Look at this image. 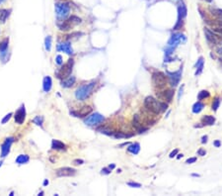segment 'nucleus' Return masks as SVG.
Masks as SVG:
<instances>
[{
    "mask_svg": "<svg viewBox=\"0 0 222 196\" xmlns=\"http://www.w3.org/2000/svg\"><path fill=\"white\" fill-rule=\"evenodd\" d=\"M203 65H205V62H203V58H200L199 59L198 63H195V66L198 67L196 69V71H195V76H199V74H200L202 72V69H203Z\"/></svg>",
    "mask_w": 222,
    "mask_h": 196,
    "instance_id": "obj_28",
    "label": "nucleus"
},
{
    "mask_svg": "<svg viewBox=\"0 0 222 196\" xmlns=\"http://www.w3.org/2000/svg\"><path fill=\"white\" fill-rule=\"evenodd\" d=\"M203 108H205V104L202 103L200 101H198V102L195 103L194 106H192V112H194L195 114H199L202 111Z\"/></svg>",
    "mask_w": 222,
    "mask_h": 196,
    "instance_id": "obj_27",
    "label": "nucleus"
},
{
    "mask_svg": "<svg viewBox=\"0 0 222 196\" xmlns=\"http://www.w3.org/2000/svg\"><path fill=\"white\" fill-rule=\"evenodd\" d=\"M75 81H76V77L73 76H70L67 78H64L61 81V86L64 87V88H69L71 86H73V84L75 83Z\"/></svg>",
    "mask_w": 222,
    "mask_h": 196,
    "instance_id": "obj_18",
    "label": "nucleus"
},
{
    "mask_svg": "<svg viewBox=\"0 0 222 196\" xmlns=\"http://www.w3.org/2000/svg\"><path fill=\"white\" fill-rule=\"evenodd\" d=\"M152 81L153 84L158 88H163L166 86L168 82V77L166 74H164L161 71H157L152 74Z\"/></svg>",
    "mask_w": 222,
    "mask_h": 196,
    "instance_id": "obj_5",
    "label": "nucleus"
},
{
    "mask_svg": "<svg viewBox=\"0 0 222 196\" xmlns=\"http://www.w3.org/2000/svg\"><path fill=\"white\" fill-rule=\"evenodd\" d=\"M108 167H109V169H110L111 170H112V169H114V167H116V165H114V163H112V165H110Z\"/></svg>",
    "mask_w": 222,
    "mask_h": 196,
    "instance_id": "obj_49",
    "label": "nucleus"
},
{
    "mask_svg": "<svg viewBox=\"0 0 222 196\" xmlns=\"http://www.w3.org/2000/svg\"><path fill=\"white\" fill-rule=\"evenodd\" d=\"M52 87V80L49 76H45L42 80V89L45 92H49Z\"/></svg>",
    "mask_w": 222,
    "mask_h": 196,
    "instance_id": "obj_19",
    "label": "nucleus"
},
{
    "mask_svg": "<svg viewBox=\"0 0 222 196\" xmlns=\"http://www.w3.org/2000/svg\"><path fill=\"white\" fill-rule=\"evenodd\" d=\"M52 149H55V151H64V149H66V146L65 144H63L62 142H60L58 140H52Z\"/></svg>",
    "mask_w": 222,
    "mask_h": 196,
    "instance_id": "obj_21",
    "label": "nucleus"
},
{
    "mask_svg": "<svg viewBox=\"0 0 222 196\" xmlns=\"http://www.w3.org/2000/svg\"><path fill=\"white\" fill-rule=\"evenodd\" d=\"M57 27H58V29L60 31H68L72 28V24H71L68 20H66V21L62 20L61 22L57 23Z\"/></svg>",
    "mask_w": 222,
    "mask_h": 196,
    "instance_id": "obj_22",
    "label": "nucleus"
},
{
    "mask_svg": "<svg viewBox=\"0 0 222 196\" xmlns=\"http://www.w3.org/2000/svg\"><path fill=\"white\" fill-rule=\"evenodd\" d=\"M112 136H114L117 139H120V138H130L132 136V135L131 134H124V133H123V132H113Z\"/></svg>",
    "mask_w": 222,
    "mask_h": 196,
    "instance_id": "obj_29",
    "label": "nucleus"
},
{
    "mask_svg": "<svg viewBox=\"0 0 222 196\" xmlns=\"http://www.w3.org/2000/svg\"><path fill=\"white\" fill-rule=\"evenodd\" d=\"M192 176H198V177H199V174H196V173H194V174H192Z\"/></svg>",
    "mask_w": 222,
    "mask_h": 196,
    "instance_id": "obj_54",
    "label": "nucleus"
},
{
    "mask_svg": "<svg viewBox=\"0 0 222 196\" xmlns=\"http://www.w3.org/2000/svg\"><path fill=\"white\" fill-rule=\"evenodd\" d=\"M211 29H212V31L214 32V33L222 35V27H215V28H211Z\"/></svg>",
    "mask_w": 222,
    "mask_h": 196,
    "instance_id": "obj_39",
    "label": "nucleus"
},
{
    "mask_svg": "<svg viewBox=\"0 0 222 196\" xmlns=\"http://www.w3.org/2000/svg\"><path fill=\"white\" fill-rule=\"evenodd\" d=\"M55 63H57V65H62V56H60V55H57L56 56V58H55Z\"/></svg>",
    "mask_w": 222,
    "mask_h": 196,
    "instance_id": "obj_40",
    "label": "nucleus"
},
{
    "mask_svg": "<svg viewBox=\"0 0 222 196\" xmlns=\"http://www.w3.org/2000/svg\"><path fill=\"white\" fill-rule=\"evenodd\" d=\"M15 141V139L13 137H9V138H6L5 141L2 143L1 145V156L2 158H5L9 155L10 153V149H11V146L12 144Z\"/></svg>",
    "mask_w": 222,
    "mask_h": 196,
    "instance_id": "obj_10",
    "label": "nucleus"
},
{
    "mask_svg": "<svg viewBox=\"0 0 222 196\" xmlns=\"http://www.w3.org/2000/svg\"><path fill=\"white\" fill-rule=\"evenodd\" d=\"M42 184H44V186H46V185H48V179H45L44 180V183H42Z\"/></svg>",
    "mask_w": 222,
    "mask_h": 196,
    "instance_id": "obj_51",
    "label": "nucleus"
},
{
    "mask_svg": "<svg viewBox=\"0 0 222 196\" xmlns=\"http://www.w3.org/2000/svg\"><path fill=\"white\" fill-rule=\"evenodd\" d=\"M182 76V69H180L178 71H175V72H170V71H167V77L168 80H169L170 84L173 87H176L177 84L179 83V81L181 79Z\"/></svg>",
    "mask_w": 222,
    "mask_h": 196,
    "instance_id": "obj_8",
    "label": "nucleus"
},
{
    "mask_svg": "<svg viewBox=\"0 0 222 196\" xmlns=\"http://www.w3.org/2000/svg\"><path fill=\"white\" fill-rule=\"evenodd\" d=\"M198 155L199 156H205L206 155V151H205V149H199V151H198Z\"/></svg>",
    "mask_w": 222,
    "mask_h": 196,
    "instance_id": "obj_45",
    "label": "nucleus"
},
{
    "mask_svg": "<svg viewBox=\"0 0 222 196\" xmlns=\"http://www.w3.org/2000/svg\"><path fill=\"white\" fill-rule=\"evenodd\" d=\"M202 123L203 125H206V126H211V125H213L215 123V118H214L213 116H210V115H205L203 116L202 118Z\"/></svg>",
    "mask_w": 222,
    "mask_h": 196,
    "instance_id": "obj_26",
    "label": "nucleus"
},
{
    "mask_svg": "<svg viewBox=\"0 0 222 196\" xmlns=\"http://www.w3.org/2000/svg\"><path fill=\"white\" fill-rule=\"evenodd\" d=\"M0 3H1V2H0Z\"/></svg>",
    "mask_w": 222,
    "mask_h": 196,
    "instance_id": "obj_59",
    "label": "nucleus"
},
{
    "mask_svg": "<svg viewBox=\"0 0 222 196\" xmlns=\"http://www.w3.org/2000/svg\"><path fill=\"white\" fill-rule=\"evenodd\" d=\"M214 147H216V148H219L220 146H221V142L219 141V140H216L215 142H214Z\"/></svg>",
    "mask_w": 222,
    "mask_h": 196,
    "instance_id": "obj_47",
    "label": "nucleus"
},
{
    "mask_svg": "<svg viewBox=\"0 0 222 196\" xmlns=\"http://www.w3.org/2000/svg\"><path fill=\"white\" fill-rule=\"evenodd\" d=\"M84 163V160L81 159H76L73 160V165H83Z\"/></svg>",
    "mask_w": 222,
    "mask_h": 196,
    "instance_id": "obj_38",
    "label": "nucleus"
},
{
    "mask_svg": "<svg viewBox=\"0 0 222 196\" xmlns=\"http://www.w3.org/2000/svg\"><path fill=\"white\" fill-rule=\"evenodd\" d=\"M217 53H218V55H219V56H222V48H219V49L217 50Z\"/></svg>",
    "mask_w": 222,
    "mask_h": 196,
    "instance_id": "obj_50",
    "label": "nucleus"
},
{
    "mask_svg": "<svg viewBox=\"0 0 222 196\" xmlns=\"http://www.w3.org/2000/svg\"><path fill=\"white\" fill-rule=\"evenodd\" d=\"M181 158H183V154H179L178 156H177V159H180Z\"/></svg>",
    "mask_w": 222,
    "mask_h": 196,
    "instance_id": "obj_52",
    "label": "nucleus"
},
{
    "mask_svg": "<svg viewBox=\"0 0 222 196\" xmlns=\"http://www.w3.org/2000/svg\"><path fill=\"white\" fill-rule=\"evenodd\" d=\"M187 13H188V10H187V7L184 4V3H180L178 6V19H184L187 16Z\"/></svg>",
    "mask_w": 222,
    "mask_h": 196,
    "instance_id": "obj_20",
    "label": "nucleus"
},
{
    "mask_svg": "<svg viewBox=\"0 0 222 196\" xmlns=\"http://www.w3.org/2000/svg\"><path fill=\"white\" fill-rule=\"evenodd\" d=\"M55 174L58 177H70L74 176L76 174V169H72V167H60V169L55 170Z\"/></svg>",
    "mask_w": 222,
    "mask_h": 196,
    "instance_id": "obj_9",
    "label": "nucleus"
},
{
    "mask_svg": "<svg viewBox=\"0 0 222 196\" xmlns=\"http://www.w3.org/2000/svg\"><path fill=\"white\" fill-rule=\"evenodd\" d=\"M132 125H133V127L138 131V133H143L144 131L147 130V128H144L142 126L141 121H140V117H139L138 115H134L133 121H132Z\"/></svg>",
    "mask_w": 222,
    "mask_h": 196,
    "instance_id": "obj_16",
    "label": "nucleus"
},
{
    "mask_svg": "<svg viewBox=\"0 0 222 196\" xmlns=\"http://www.w3.org/2000/svg\"><path fill=\"white\" fill-rule=\"evenodd\" d=\"M45 48L48 52H51L52 50V37L51 36H48L45 39Z\"/></svg>",
    "mask_w": 222,
    "mask_h": 196,
    "instance_id": "obj_31",
    "label": "nucleus"
},
{
    "mask_svg": "<svg viewBox=\"0 0 222 196\" xmlns=\"http://www.w3.org/2000/svg\"><path fill=\"white\" fill-rule=\"evenodd\" d=\"M139 151H140V145L138 143H133V144H130L127 148V152L130 153L132 155H137Z\"/></svg>",
    "mask_w": 222,
    "mask_h": 196,
    "instance_id": "obj_23",
    "label": "nucleus"
},
{
    "mask_svg": "<svg viewBox=\"0 0 222 196\" xmlns=\"http://www.w3.org/2000/svg\"><path fill=\"white\" fill-rule=\"evenodd\" d=\"M14 195V192L12 191V192H10V196H13Z\"/></svg>",
    "mask_w": 222,
    "mask_h": 196,
    "instance_id": "obj_56",
    "label": "nucleus"
},
{
    "mask_svg": "<svg viewBox=\"0 0 222 196\" xmlns=\"http://www.w3.org/2000/svg\"><path fill=\"white\" fill-rule=\"evenodd\" d=\"M57 51H62L66 53L67 55H72L73 53V50L69 42H63L61 44H59L57 46Z\"/></svg>",
    "mask_w": 222,
    "mask_h": 196,
    "instance_id": "obj_15",
    "label": "nucleus"
},
{
    "mask_svg": "<svg viewBox=\"0 0 222 196\" xmlns=\"http://www.w3.org/2000/svg\"><path fill=\"white\" fill-rule=\"evenodd\" d=\"M196 162V158H189L186 160V163H188V165H191V163H194Z\"/></svg>",
    "mask_w": 222,
    "mask_h": 196,
    "instance_id": "obj_44",
    "label": "nucleus"
},
{
    "mask_svg": "<svg viewBox=\"0 0 222 196\" xmlns=\"http://www.w3.org/2000/svg\"><path fill=\"white\" fill-rule=\"evenodd\" d=\"M205 1H206V2H211V1H212V0H205Z\"/></svg>",
    "mask_w": 222,
    "mask_h": 196,
    "instance_id": "obj_57",
    "label": "nucleus"
},
{
    "mask_svg": "<svg viewBox=\"0 0 222 196\" xmlns=\"http://www.w3.org/2000/svg\"><path fill=\"white\" fill-rule=\"evenodd\" d=\"M12 115H13V113H8V114H7V115H5V116H4V118H3V119L1 120V124H2V125L6 124L10 119H11Z\"/></svg>",
    "mask_w": 222,
    "mask_h": 196,
    "instance_id": "obj_37",
    "label": "nucleus"
},
{
    "mask_svg": "<svg viewBox=\"0 0 222 196\" xmlns=\"http://www.w3.org/2000/svg\"><path fill=\"white\" fill-rule=\"evenodd\" d=\"M207 139H208V137H207V136H203L202 138V144H205V143H207Z\"/></svg>",
    "mask_w": 222,
    "mask_h": 196,
    "instance_id": "obj_48",
    "label": "nucleus"
},
{
    "mask_svg": "<svg viewBox=\"0 0 222 196\" xmlns=\"http://www.w3.org/2000/svg\"><path fill=\"white\" fill-rule=\"evenodd\" d=\"M68 21L69 22L72 24V26L73 25H77V24H80L81 23V18H79V17H77V16H75V15H72L71 17H69V19H68Z\"/></svg>",
    "mask_w": 222,
    "mask_h": 196,
    "instance_id": "obj_33",
    "label": "nucleus"
},
{
    "mask_svg": "<svg viewBox=\"0 0 222 196\" xmlns=\"http://www.w3.org/2000/svg\"><path fill=\"white\" fill-rule=\"evenodd\" d=\"M111 172H112V170H111L109 167H104V169L101 170V173L102 174H110Z\"/></svg>",
    "mask_w": 222,
    "mask_h": 196,
    "instance_id": "obj_42",
    "label": "nucleus"
},
{
    "mask_svg": "<svg viewBox=\"0 0 222 196\" xmlns=\"http://www.w3.org/2000/svg\"><path fill=\"white\" fill-rule=\"evenodd\" d=\"M182 40L186 41L185 36L183 34H181V33L173 34L171 36L169 42H168V46H170V47H176L177 45H179L182 42Z\"/></svg>",
    "mask_w": 222,
    "mask_h": 196,
    "instance_id": "obj_13",
    "label": "nucleus"
},
{
    "mask_svg": "<svg viewBox=\"0 0 222 196\" xmlns=\"http://www.w3.org/2000/svg\"><path fill=\"white\" fill-rule=\"evenodd\" d=\"M96 84L97 83L95 81H92V82L80 85L76 89V91H75V97H76L77 100L84 101L87 98L90 97V95L93 93V91H94V89L96 87Z\"/></svg>",
    "mask_w": 222,
    "mask_h": 196,
    "instance_id": "obj_1",
    "label": "nucleus"
},
{
    "mask_svg": "<svg viewBox=\"0 0 222 196\" xmlns=\"http://www.w3.org/2000/svg\"><path fill=\"white\" fill-rule=\"evenodd\" d=\"M178 153H179V149H174V151H173V152H172V153H171V154L169 155V158H170V159H173V158H174V156H176V155L178 154Z\"/></svg>",
    "mask_w": 222,
    "mask_h": 196,
    "instance_id": "obj_46",
    "label": "nucleus"
},
{
    "mask_svg": "<svg viewBox=\"0 0 222 196\" xmlns=\"http://www.w3.org/2000/svg\"><path fill=\"white\" fill-rule=\"evenodd\" d=\"M127 185H128V186L136 187V188H138V187H140V186H141V184H140V183H136V182H127Z\"/></svg>",
    "mask_w": 222,
    "mask_h": 196,
    "instance_id": "obj_43",
    "label": "nucleus"
},
{
    "mask_svg": "<svg viewBox=\"0 0 222 196\" xmlns=\"http://www.w3.org/2000/svg\"><path fill=\"white\" fill-rule=\"evenodd\" d=\"M3 1H4V0H0V2H3Z\"/></svg>",
    "mask_w": 222,
    "mask_h": 196,
    "instance_id": "obj_58",
    "label": "nucleus"
},
{
    "mask_svg": "<svg viewBox=\"0 0 222 196\" xmlns=\"http://www.w3.org/2000/svg\"><path fill=\"white\" fill-rule=\"evenodd\" d=\"M33 122L37 125V126H40V127H42V123H44V117L42 116H36L35 118L33 119Z\"/></svg>",
    "mask_w": 222,
    "mask_h": 196,
    "instance_id": "obj_34",
    "label": "nucleus"
},
{
    "mask_svg": "<svg viewBox=\"0 0 222 196\" xmlns=\"http://www.w3.org/2000/svg\"><path fill=\"white\" fill-rule=\"evenodd\" d=\"M10 12H11V10H8V9L0 10V23L4 24L6 22V20L8 19V17L10 16Z\"/></svg>",
    "mask_w": 222,
    "mask_h": 196,
    "instance_id": "obj_24",
    "label": "nucleus"
},
{
    "mask_svg": "<svg viewBox=\"0 0 222 196\" xmlns=\"http://www.w3.org/2000/svg\"><path fill=\"white\" fill-rule=\"evenodd\" d=\"M8 45H9L8 38L4 39V40L0 43V58L3 60V63L7 62V50H8Z\"/></svg>",
    "mask_w": 222,
    "mask_h": 196,
    "instance_id": "obj_12",
    "label": "nucleus"
},
{
    "mask_svg": "<svg viewBox=\"0 0 222 196\" xmlns=\"http://www.w3.org/2000/svg\"><path fill=\"white\" fill-rule=\"evenodd\" d=\"M92 112V107L91 106H83L82 107V108L80 109V110H78V111H72V112H70V114H72L73 116H75V117H85V116H87V115H89V114H90Z\"/></svg>",
    "mask_w": 222,
    "mask_h": 196,
    "instance_id": "obj_14",
    "label": "nucleus"
},
{
    "mask_svg": "<svg viewBox=\"0 0 222 196\" xmlns=\"http://www.w3.org/2000/svg\"><path fill=\"white\" fill-rule=\"evenodd\" d=\"M205 34L210 44L212 45H222V35L214 33L213 31H210L209 29H205Z\"/></svg>",
    "mask_w": 222,
    "mask_h": 196,
    "instance_id": "obj_7",
    "label": "nucleus"
},
{
    "mask_svg": "<svg viewBox=\"0 0 222 196\" xmlns=\"http://www.w3.org/2000/svg\"><path fill=\"white\" fill-rule=\"evenodd\" d=\"M74 65V60L73 59H69L67 60V63L64 65L61 69H60L58 71L56 72V76L58 78H61V79H64V78H67L68 76H71V72H72V67Z\"/></svg>",
    "mask_w": 222,
    "mask_h": 196,
    "instance_id": "obj_4",
    "label": "nucleus"
},
{
    "mask_svg": "<svg viewBox=\"0 0 222 196\" xmlns=\"http://www.w3.org/2000/svg\"><path fill=\"white\" fill-rule=\"evenodd\" d=\"M144 107L148 112L154 114V115H158L161 112V106L160 101L155 99L152 96H147L144 100Z\"/></svg>",
    "mask_w": 222,
    "mask_h": 196,
    "instance_id": "obj_2",
    "label": "nucleus"
},
{
    "mask_svg": "<svg viewBox=\"0 0 222 196\" xmlns=\"http://www.w3.org/2000/svg\"><path fill=\"white\" fill-rule=\"evenodd\" d=\"M55 13L58 20H64L70 13V6L68 3H56Z\"/></svg>",
    "mask_w": 222,
    "mask_h": 196,
    "instance_id": "obj_3",
    "label": "nucleus"
},
{
    "mask_svg": "<svg viewBox=\"0 0 222 196\" xmlns=\"http://www.w3.org/2000/svg\"><path fill=\"white\" fill-rule=\"evenodd\" d=\"M2 165H3V162H2V160H0V167L2 166Z\"/></svg>",
    "mask_w": 222,
    "mask_h": 196,
    "instance_id": "obj_55",
    "label": "nucleus"
},
{
    "mask_svg": "<svg viewBox=\"0 0 222 196\" xmlns=\"http://www.w3.org/2000/svg\"><path fill=\"white\" fill-rule=\"evenodd\" d=\"M26 108H25V105L22 104L20 107L19 109L17 110V111L15 112V114H14V119H15V123L18 124V125H22L24 123L25 119H26Z\"/></svg>",
    "mask_w": 222,
    "mask_h": 196,
    "instance_id": "obj_11",
    "label": "nucleus"
},
{
    "mask_svg": "<svg viewBox=\"0 0 222 196\" xmlns=\"http://www.w3.org/2000/svg\"><path fill=\"white\" fill-rule=\"evenodd\" d=\"M209 92L207 90H202L200 92H199V95H198V99L199 100H202V99H205V98H208L209 97Z\"/></svg>",
    "mask_w": 222,
    "mask_h": 196,
    "instance_id": "obj_32",
    "label": "nucleus"
},
{
    "mask_svg": "<svg viewBox=\"0 0 222 196\" xmlns=\"http://www.w3.org/2000/svg\"><path fill=\"white\" fill-rule=\"evenodd\" d=\"M127 145H130V143H124V144H121V145H120V147H123V146H127Z\"/></svg>",
    "mask_w": 222,
    "mask_h": 196,
    "instance_id": "obj_53",
    "label": "nucleus"
},
{
    "mask_svg": "<svg viewBox=\"0 0 222 196\" xmlns=\"http://www.w3.org/2000/svg\"><path fill=\"white\" fill-rule=\"evenodd\" d=\"M220 102H221V100H220L219 97H215V98H214V100L212 102V106H211V107H212L213 111H217V109L219 108Z\"/></svg>",
    "mask_w": 222,
    "mask_h": 196,
    "instance_id": "obj_35",
    "label": "nucleus"
},
{
    "mask_svg": "<svg viewBox=\"0 0 222 196\" xmlns=\"http://www.w3.org/2000/svg\"><path fill=\"white\" fill-rule=\"evenodd\" d=\"M30 160V156L28 155H19L16 159V163L17 165H25V163L29 162Z\"/></svg>",
    "mask_w": 222,
    "mask_h": 196,
    "instance_id": "obj_25",
    "label": "nucleus"
},
{
    "mask_svg": "<svg viewBox=\"0 0 222 196\" xmlns=\"http://www.w3.org/2000/svg\"><path fill=\"white\" fill-rule=\"evenodd\" d=\"M211 14L216 18V19H222V10L221 9H212L210 8Z\"/></svg>",
    "mask_w": 222,
    "mask_h": 196,
    "instance_id": "obj_30",
    "label": "nucleus"
},
{
    "mask_svg": "<svg viewBox=\"0 0 222 196\" xmlns=\"http://www.w3.org/2000/svg\"><path fill=\"white\" fill-rule=\"evenodd\" d=\"M183 24H184V21H183V19H178V21H177V24L175 25L173 29H174V30H179V29H182Z\"/></svg>",
    "mask_w": 222,
    "mask_h": 196,
    "instance_id": "obj_36",
    "label": "nucleus"
},
{
    "mask_svg": "<svg viewBox=\"0 0 222 196\" xmlns=\"http://www.w3.org/2000/svg\"><path fill=\"white\" fill-rule=\"evenodd\" d=\"M160 106H161V111L162 112L166 111L168 108V104L166 102H160Z\"/></svg>",
    "mask_w": 222,
    "mask_h": 196,
    "instance_id": "obj_41",
    "label": "nucleus"
},
{
    "mask_svg": "<svg viewBox=\"0 0 222 196\" xmlns=\"http://www.w3.org/2000/svg\"><path fill=\"white\" fill-rule=\"evenodd\" d=\"M174 95V91L169 89V90H165L163 92H160V93H157V96L161 99V100H167L168 102L172 101V98H173Z\"/></svg>",
    "mask_w": 222,
    "mask_h": 196,
    "instance_id": "obj_17",
    "label": "nucleus"
},
{
    "mask_svg": "<svg viewBox=\"0 0 222 196\" xmlns=\"http://www.w3.org/2000/svg\"><path fill=\"white\" fill-rule=\"evenodd\" d=\"M104 120H105V117L101 115L100 113H93L84 120V123L87 125V126L94 127V126L99 125L100 123H102Z\"/></svg>",
    "mask_w": 222,
    "mask_h": 196,
    "instance_id": "obj_6",
    "label": "nucleus"
}]
</instances>
